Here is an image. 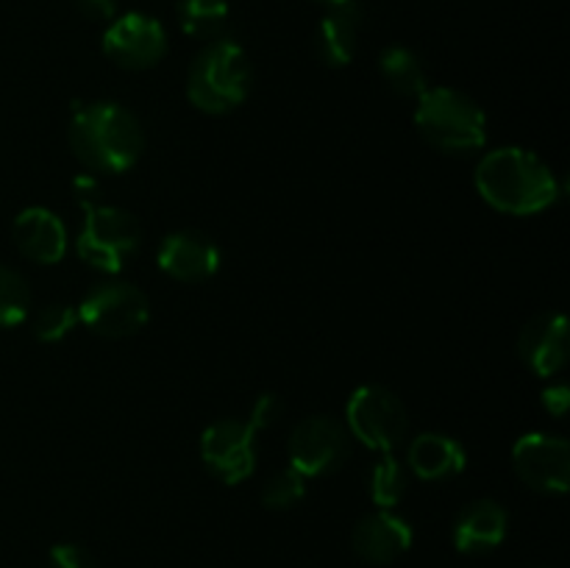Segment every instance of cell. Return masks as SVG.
Segmentation results:
<instances>
[{
  "label": "cell",
  "instance_id": "1",
  "mask_svg": "<svg viewBox=\"0 0 570 568\" xmlns=\"http://www.w3.org/2000/svg\"><path fill=\"white\" fill-rule=\"evenodd\" d=\"M70 150L92 173H126L145 150L142 123L126 106L95 100L72 109Z\"/></svg>",
  "mask_w": 570,
  "mask_h": 568
},
{
  "label": "cell",
  "instance_id": "2",
  "mask_svg": "<svg viewBox=\"0 0 570 568\" xmlns=\"http://www.w3.org/2000/svg\"><path fill=\"white\" fill-rule=\"evenodd\" d=\"M479 195L504 215H538L560 198L554 170L527 148H495L473 173Z\"/></svg>",
  "mask_w": 570,
  "mask_h": 568
},
{
  "label": "cell",
  "instance_id": "3",
  "mask_svg": "<svg viewBox=\"0 0 570 568\" xmlns=\"http://www.w3.org/2000/svg\"><path fill=\"white\" fill-rule=\"evenodd\" d=\"M250 84H254V67L243 45L217 37L195 56L189 67L187 98L206 115H228L245 104Z\"/></svg>",
  "mask_w": 570,
  "mask_h": 568
},
{
  "label": "cell",
  "instance_id": "4",
  "mask_svg": "<svg viewBox=\"0 0 570 568\" xmlns=\"http://www.w3.org/2000/svg\"><path fill=\"white\" fill-rule=\"evenodd\" d=\"M415 126L443 154H473L488 143V117L471 95L451 87H429L417 98Z\"/></svg>",
  "mask_w": 570,
  "mask_h": 568
},
{
  "label": "cell",
  "instance_id": "5",
  "mask_svg": "<svg viewBox=\"0 0 570 568\" xmlns=\"http://www.w3.org/2000/svg\"><path fill=\"white\" fill-rule=\"evenodd\" d=\"M87 217L76 237V251L83 262L104 273L122 271L128 259L139 251L142 228L131 212L111 204L83 206Z\"/></svg>",
  "mask_w": 570,
  "mask_h": 568
},
{
  "label": "cell",
  "instance_id": "6",
  "mask_svg": "<svg viewBox=\"0 0 570 568\" xmlns=\"http://www.w3.org/2000/svg\"><path fill=\"white\" fill-rule=\"evenodd\" d=\"M345 421H348L351 438L382 454H390L410 429L404 401L382 384L356 388L345 404Z\"/></svg>",
  "mask_w": 570,
  "mask_h": 568
},
{
  "label": "cell",
  "instance_id": "7",
  "mask_svg": "<svg viewBox=\"0 0 570 568\" xmlns=\"http://www.w3.org/2000/svg\"><path fill=\"white\" fill-rule=\"evenodd\" d=\"M78 321L100 337H131L148 323L150 301L131 282H100L81 298Z\"/></svg>",
  "mask_w": 570,
  "mask_h": 568
},
{
  "label": "cell",
  "instance_id": "8",
  "mask_svg": "<svg viewBox=\"0 0 570 568\" xmlns=\"http://www.w3.org/2000/svg\"><path fill=\"white\" fill-rule=\"evenodd\" d=\"M289 468L301 477H326L345 462L351 451L348 429L328 415H312L289 434Z\"/></svg>",
  "mask_w": 570,
  "mask_h": 568
},
{
  "label": "cell",
  "instance_id": "9",
  "mask_svg": "<svg viewBox=\"0 0 570 568\" xmlns=\"http://www.w3.org/2000/svg\"><path fill=\"white\" fill-rule=\"evenodd\" d=\"M200 460L220 482H245L256 466V429L237 418L215 421L200 434Z\"/></svg>",
  "mask_w": 570,
  "mask_h": 568
},
{
  "label": "cell",
  "instance_id": "10",
  "mask_svg": "<svg viewBox=\"0 0 570 568\" xmlns=\"http://www.w3.org/2000/svg\"><path fill=\"white\" fill-rule=\"evenodd\" d=\"M104 53L122 70H150L167 53L165 26L142 11L115 17L104 33Z\"/></svg>",
  "mask_w": 570,
  "mask_h": 568
},
{
  "label": "cell",
  "instance_id": "11",
  "mask_svg": "<svg viewBox=\"0 0 570 568\" xmlns=\"http://www.w3.org/2000/svg\"><path fill=\"white\" fill-rule=\"evenodd\" d=\"M518 479L538 493H566L570 482V445L549 432L523 434L512 449Z\"/></svg>",
  "mask_w": 570,
  "mask_h": 568
},
{
  "label": "cell",
  "instance_id": "12",
  "mask_svg": "<svg viewBox=\"0 0 570 568\" xmlns=\"http://www.w3.org/2000/svg\"><path fill=\"white\" fill-rule=\"evenodd\" d=\"M156 262H159V271L176 282L195 284L215 276L217 267H220V251L204 232L181 228V232H173L161 239Z\"/></svg>",
  "mask_w": 570,
  "mask_h": 568
},
{
  "label": "cell",
  "instance_id": "13",
  "mask_svg": "<svg viewBox=\"0 0 570 568\" xmlns=\"http://www.w3.org/2000/svg\"><path fill=\"white\" fill-rule=\"evenodd\" d=\"M17 251L26 259L39 262V265H56L67 254V228L56 212L45 206H28L14 217L11 226Z\"/></svg>",
  "mask_w": 570,
  "mask_h": 568
},
{
  "label": "cell",
  "instance_id": "14",
  "mask_svg": "<svg viewBox=\"0 0 570 568\" xmlns=\"http://www.w3.org/2000/svg\"><path fill=\"white\" fill-rule=\"evenodd\" d=\"M518 356L538 376H554L568 362L566 315H540L518 334Z\"/></svg>",
  "mask_w": 570,
  "mask_h": 568
},
{
  "label": "cell",
  "instance_id": "15",
  "mask_svg": "<svg viewBox=\"0 0 570 568\" xmlns=\"http://www.w3.org/2000/svg\"><path fill=\"white\" fill-rule=\"evenodd\" d=\"M351 546L365 562H393L412 546V527L393 510H379L362 518L351 532Z\"/></svg>",
  "mask_w": 570,
  "mask_h": 568
},
{
  "label": "cell",
  "instance_id": "16",
  "mask_svg": "<svg viewBox=\"0 0 570 568\" xmlns=\"http://www.w3.org/2000/svg\"><path fill=\"white\" fill-rule=\"evenodd\" d=\"M510 529V516L495 499H476L454 523V546L462 555H488L499 549Z\"/></svg>",
  "mask_w": 570,
  "mask_h": 568
},
{
  "label": "cell",
  "instance_id": "17",
  "mask_svg": "<svg viewBox=\"0 0 570 568\" xmlns=\"http://www.w3.org/2000/svg\"><path fill=\"white\" fill-rule=\"evenodd\" d=\"M465 445L443 432H423L406 449V471L423 482H440L465 471Z\"/></svg>",
  "mask_w": 570,
  "mask_h": 568
},
{
  "label": "cell",
  "instance_id": "18",
  "mask_svg": "<svg viewBox=\"0 0 570 568\" xmlns=\"http://www.w3.org/2000/svg\"><path fill=\"white\" fill-rule=\"evenodd\" d=\"M362 9L356 0L348 3L328 6L326 17L315 31V50L323 65L345 67L354 61L356 45H360Z\"/></svg>",
  "mask_w": 570,
  "mask_h": 568
},
{
  "label": "cell",
  "instance_id": "19",
  "mask_svg": "<svg viewBox=\"0 0 570 568\" xmlns=\"http://www.w3.org/2000/svg\"><path fill=\"white\" fill-rule=\"evenodd\" d=\"M379 70H382L384 84L401 98H421L429 89L426 67L415 50L404 45H390L379 56Z\"/></svg>",
  "mask_w": 570,
  "mask_h": 568
},
{
  "label": "cell",
  "instance_id": "20",
  "mask_svg": "<svg viewBox=\"0 0 570 568\" xmlns=\"http://www.w3.org/2000/svg\"><path fill=\"white\" fill-rule=\"evenodd\" d=\"M178 26L187 37L217 39L228 22L226 0H178L176 6Z\"/></svg>",
  "mask_w": 570,
  "mask_h": 568
},
{
  "label": "cell",
  "instance_id": "21",
  "mask_svg": "<svg viewBox=\"0 0 570 568\" xmlns=\"http://www.w3.org/2000/svg\"><path fill=\"white\" fill-rule=\"evenodd\" d=\"M406 484H410V471L390 454H384L382 460L373 462L371 473H367L371 499L373 505L382 507V510H393V507L404 499Z\"/></svg>",
  "mask_w": 570,
  "mask_h": 568
},
{
  "label": "cell",
  "instance_id": "22",
  "mask_svg": "<svg viewBox=\"0 0 570 568\" xmlns=\"http://www.w3.org/2000/svg\"><path fill=\"white\" fill-rule=\"evenodd\" d=\"M31 312V287L26 276L9 265H0V326H17Z\"/></svg>",
  "mask_w": 570,
  "mask_h": 568
},
{
  "label": "cell",
  "instance_id": "23",
  "mask_svg": "<svg viewBox=\"0 0 570 568\" xmlns=\"http://www.w3.org/2000/svg\"><path fill=\"white\" fill-rule=\"evenodd\" d=\"M306 496V477H301L295 468H287V471L273 473L271 479L262 488V505L267 510H293L298 501H304Z\"/></svg>",
  "mask_w": 570,
  "mask_h": 568
},
{
  "label": "cell",
  "instance_id": "24",
  "mask_svg": "<svg viewBox=\"0 0 570 568\" xmlns=\"http://www.w3.org/2000/svg\"><path fill=\"white\" fill-rule=\"evenodd\" d=\"M78 310L70 304H50L42 306L33 317V337L42 343H59L76 329Z\"/></svg>",
  "mask_w": 570,
  "mask_h": 568
},
{
  "label": "cell",
  "instance_id": "25",
  "mask_svg": "<svg viewBox=\"0 0 570 568\" xmlns=\"http://www.w3.org/2000/svg\"><path fill=\"white\" fill-rule=\"evenodd\" d=\"M50 568H98L95 557L78 543H59L50 549L48 557Z\"/></svg>",
  "mask_w": 570,
  "mask_h": 568
},
{
  "label": "cell",
  "instance_id": "26",
  "mask_svg": "<svg viewBox=\"0 0 570 568\" xmlns=\"http://www.w3.org/2000/svg\"><path fill=\"white\" fill-rule=\"evenodd\" d=\"M282 412H284V404L276 393H262L259 399L254 401V407H250L248 423L256 429V432H262V429L273 427Z\"/></svg>",
  "mask_w": 570,
  "mask_h": 568
},
{
  "label": "cell",
  "instance_id": "27",
  "mask_svg": "<svg viewBox=\"0 0 570 568\" xmlns=\"http://www.w3.org/2000/svg\"><path fill=\"white\" fill-rule=\"evenodd\" d=\"M76 6L89 20L111 22L117 17V0H76Z\"/></svg>",
  "mask_w": 570,
  "mask_h": 568
},
{
  "label": "cell",
  "instance_id": "28",
  "mask_svg": "<svg viewBox=\"0 0 570 568\" xmlns=\"http://www.w3.org/2000/svg\"><path fill=\"white\" fill-rule=\"evenodd\" d=\"M543 407L554 418H566L570 407V390L566 384H551V388L543 390Z\"/></svg>",
  "mask_w": 570,
  "mask_h": 568
},
{
  "label": "cell",
  "instance_id": "29",
  "mask_svg": "<svg viewBox=\"0 0 570 568\" xmlns=\"http://www.w3.org/2000/svg\"><path fill=\"white\" fill-rule=\"evenodd\" d=\"M98 193H100L98 182H95V178L89 176V173H81V176H78L76 182H72V195H76V200L81 206L98 204Z\"/></svg>",
  "mask_w": 570,
  "mask_h": 568
},
{
  "label": "cell",
  "instance_id": "30",
  "mask_svg": "<svg viewBox=\"0 0 570 568\" xmlns=\"http://www.w3.org/2000/svg\"><path fill=\"white\" fill-rule=\"evenodd\" d=\"M323 3H328V6H340V3H348V0H323Z\"/></svg>",
  "mask_w": 570,
  "mask_h": 568
}]
</instances>
